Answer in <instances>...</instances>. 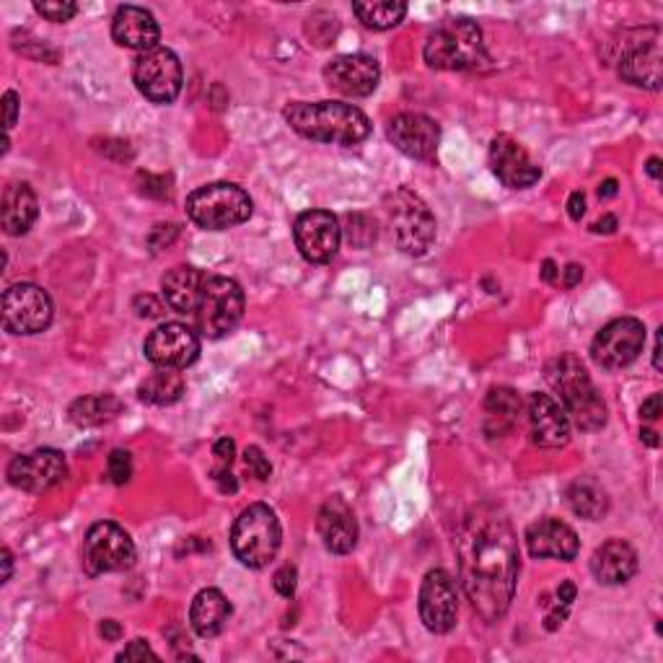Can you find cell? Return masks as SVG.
Returning a JSON list of instances; mask_svg holds the SVG:
<instances>
[{
	"instance_id": "1",
	"label": "cell",
	"mask_w": 663,
	"mask_h": 663,
	"mask_svg": "<svg viewBox=\"0 0 663 663\" xmlns=\"http://www.w3.org/2000/svg\"><path fill=\"white\" fill-rule=\"evenodd\" d=\"M461 588L484 622H498L511 609L518 581V541L495 505L467 513L454 541Z\"/></svg>"
},
{
	"instance_id": "2",
	"label": "cell",
	"mask_w": 663,
	"mask_h": 663,
	"mask_svg": "<svg viewBox=\"0 0 663 663\" xmlns=\"http://www.w3.org/2000/svg\"><path fill=\"white\" fill-rule=\"evenodd\" d=\"M285 119L304 138L332 146H358L370 135V119L358 106L342 102H294Z\"/></svg>"
},
{
	"instance_id": "3",
	"label": "cell",
	"mask_w": 663,
	"mask_h": 663,
	"mask_svg": "<svg viewBox=\"0 0 663 663\" xmlns=\"http://www.w3.org/2000/svg\"><path fill=\"white\" fill-rule=\"evenodd\" d=\"M547 381L562 399V410L581 431L594 433L607 425V404L591 381L579 355L562 353L547 366Z\"/></svg>"
},
{
	"instance_id": "4",
	"label": "cell",
	"mask_w": 663,
	"mask_h": 663,
	"mask_svg": "<svg viewBox=\"0 0 663 663\" xmlns=\"http://www.w3.org/2000/svg\"><path fill=\"white\" fill-rule=\"evenodd\" d=\"M425 62L436 70H477L488 66L482 28L469 19H448L425 42Z\"/></svg>"
},
{
	"instance_id": "5",
	"label": "cell",
	"mask_w": 663,
	"mask_h": 663,
	"mask_svg": "<svg viewBox=\"0 0 663 663\" xmlns=\"http://www.w3.org/2000/svg\"><path fill=\"white\" fill-rule=\"evenodd\" d=\"M283 529L275 511L265 503H252L239 513L231 529V550L247 568H267L281 550Z\"/></svg>"
},
{
	"instance_id": "6",
	"label": "cell",
	"mask_w": 663,
	"mask_h": 663,
	"mask_svg": "<svg viewBox=\"0 0 663 663\" xmlns=\"http://www.w3.org/2000/svg\"><path fill=\"white\" fill-rule=\"evenodd\" d=\"M254 203L244 190L231 182H213L197 187L187 197V216L205 231H226L252 218Z\"/></svg>"
},
{
	"instance_id": "7",
	"label": "cell",
	"mask_w": 663,
	"mask_h": 663,
	"mask_svg": "<svg viewBox=\"0 0 663 663\" xmlns=\"http://www.w3.org/2000/svg\"><path fill=\"white\" fill-rule=\"evenodd\" d=\"M241 317H244V290H241V285L231 281V277L208 275L195 311H192L197 332L210 340H218L237 330Z\"/></svg>"
},
{
	"instance_id": "8",
	"label": "cell",
	"mask_w": 663,
	"mask_h": 663,
	"mask_svg": "<svg viewBox=\"0 0 663 663\" xmlns=\"http://www.w3.org/2000/svg\"><path fill=\"white\" fill-rule=\"evenodd\" d=\"M387 210L397 247L410 256H423L436 241V218L423 203V197L402 187L387 199Z\"/></svg>"
},
{
	"instance_id": "9",
	"label": "cell",
	"mask_w": 663,
	"mask_h": 663,
	"mask_svg": "<svg viewBox=\"0 0 663 663\" xmlns=\"http://www.w3.org/2000/svg\"><path fill=\"white\" fill-rule=\"evenodd\" d=\"M135 565V541L123 526L99 522L83 539V568L89 575L123 573Z\"/></svg>"
},
{
	"instance_id": "10",
	"label": "cell",
	"mask_w": 663,
	"mask_h": 663,
	"mask_svg": "<svg viewBox=\"0 0 663 663\" xmlns=\"http://www.w3.org/2000/svg\"><path fill=\"white\" fill-rule=\"evenodd\" d=\"M133 81L148 102L171 104L182 94V62L169 47H153L140 53L133 68Z\"/></svg>"
},
{
	"instance_id": "11",
	"label": "cell",
	"mask_w": 663,
	"mask_h": 663,
	"mask_svg": "<svg viewBox=\"0 0 663 663\" xmlns=\"http://www.w3.org/2000/svg\"><path fill=\"white\" fill-rule=\"evenodd\" d=\"M645 345V324L636 317H622L602 327L591 342V358L604 370H617L638 361Z\"/></svg>"
},
{
	"instance_id": "12",
	"label": "cell",
	"mask_w": 663,
	"mask_h": 663,
	"mask_svg": "<svg viewBox=\"0 0 663 663\" xmlns=\"http://www.w3.org/2000/svg\"><path fill=\"white\" fill-rule=\"evenodd\" d=\"M53 324V298L34 283L11 285L3 294V327L11 334H39Z\"/></svg>"
},
{
	"instance_id": "13",
	"label": "cell",
	"mask_w": 663,
	"mask_h": 663,
	"mask_svg": "<svg viewBox=\"0 0 663 663\" xmlns=\"http://www.w3.org/2000/svg\"><path fill=\"white\" fill-rule=\"evenodd\" d=\"M456 617H459V594L456 583L446 570H431L420 586V619L431 632L446 636L454 630Z\"/></svg>"
},
{
	"instance_id": "14",
	"label": "cell",
	"mask_w": 663,
	"mask_h": 663,
	"mask_svg": "<svg viewBox=\"0 0 663 663\" xmlns=\"http://www.w3.org/2000/svg\"><path fill=\"white\" fill-rule=\"evenodd\" d=\"M146 358L159 368H187L197 361L199 355V338L190 324L167 322L146 338L142 345Z\"/></svg>"
},
{
	"instance_id": "15",
	"label": "cell",
	"mask_w": 663,
	"mask_h": 663,
	"mask_svg": "<svg viewBox=\"0 0 663 663\" xmlns=\"http://www.w3.org/2000/svg\"><path fill=\"white\" fill-rule=\"evenodd\" d=\"M5 475H9V482L16 490L39 495L62 482V477L68 475V465L66 456L57 451V448H37L32 454L16 456Z\"/></svg>"
},
{
	"instance_id": "16",
	"label": "cell",
	"mask_w": 663,
	"mask_h": 663,
	"mask_svg": "<svg viewBox=\"0 0 663 663\" xmlns=\"http://www.w3.org/2000/svg\"><path fill=\"white\" fill-rule=\"evenodd\" d=\"M294 239L306 262L324 265L338 254L342 241L340 220L327 210H306L296 218Z\"/></svg>"
},
{
	"instance_id": "17",
	"label": "cell",
	"mask_w": 663,
	"mask_h": 663,
	"mask_svg": "<svg viewBox=\"0 0 663 663\" xmlns=\"http://www.w3.org/2000/svg\"><path fill=\"white\" fill-rule=\"evenodd\" d=\"M389 140L395 142L397 151L410 156L415 161H433L438 153L441 127L436 119L425 114L402 112L389 123Z\"/></svg>"
},
{
	"instance_id": "18",
	"label": "cell",
	"mask_w": 663,
	"mask_h": 663,
	"mask_svg": "<svg viewBox=\"0 0 663 663\" xmlns=\"http://www.w3.org/2000/svg\"><path fill=\"white\" fill-rule=\"evenodd\" d=\"M324 78L338 94L361 99L374 94L376 85H379L381 68L376 57L370 55H340L327 62Z\"/></svg>"
},
{
	"instance_id": "19",
	"label": "cell",
	"mask_w": 663,
	"mask_h": 663,
	"mask_svg": "<svg viewBox=\"0 0 663 663\" xmlns=\"http://www.w3.org/2000/svg\"><path fill=\"white\" fill-rule=\"evenodd\" d=\"M490 167L505 187L526 190L541 180V167L529 159L511 135H498L490 142Z\"/></svg>"
},
{
	"instance_id": "20",
	"label": "cell",
	"mask_w": 663,
	"mask_h": 663,
	"mask_svg": "<svg viewBox=\"0 0 663 663\" xmlns=\"http://www.w3.org/2000/svg\"><path fill=\"white\" fill-rule=\"evenodd\" d=\"M526 547H529V555L537 560H562L570 562L575 560V555L581 550L579 534L565 522H558V518H539L534 522L529 529H526Z\"/></svg>"
},
{
	"instance_id": "21",
	"label": "cell",
	"mask_w": 663,
	"mask_h": 663,
	"mask_svg": "<svg viewBox=\"0 0 663 663\" xmlns=\"http://www.w3.org/2000/svg\"><path fill=\"white\" fill-rule=\"evenodd\" d=\"M317 529L327 550L334 555L353 552L355 545H358V522H355V513L340 495L330 498V501L319 508Z\"/></svg>"
},
{
	"instance_id": "22",
	"label": "cell",
	"mask_w": 663,
	"mask_h": 663,
	"mask_svg": "<svg viewBox=\"0 0 663 663\" xmlns=\"http://www.w3.org/2000/svg\"><path fill=\"white\" fill-rule=\"evenodd\" d=\"M161 28L159 21L148 9L140 5H119L112 19V39L119 47L138 49V53H148V49L159 47Z\"/></svg>"
},
{
	"instance_id": "23",
	"label": "cell",
	"mask_w": 663,
	"mask_h": 663,
	"mask_svg": "<svg viewBox=\"0 0 663 663\" xmlns=\"http://www.w3.org/2000/svg\"><path fill=\"white\" fill-rule=\"evenodd\" d=\"M531 441L541 448H560L570 441V418L550 395L529 397Z\"/></svg>"
},
{
	"instance_id": "24",
	"label": "cell",
	"mask_w": 663,
	"mask_h": 663,
	"mask_svg": "<svg viewBox=\"0 0 663 663\" xmlns=\"http://www.w3.org/2000/svg\"><path fill=\"white\" fill-rule=\"evenodd\" d=\"M591 573L604 586H622L638 573V552L622 539H609L591 558Z\"/></svg>"
},
{
	"instance_id": "25",
	"label": "cell",
	"mask_w": 663,
	"mask_h": 663,
	"mask_svg": "<svg viewBox=\"0 0 663 663\" xmlns=\"http://www.w3.org/2000/svg\"><path fill=\"white\" fill-rule=\"evenodd\" d=\"M659 37L627 49L622 60H619V78H622V81H627L630 85H640V89H651V91L661 89Z\"/></svg>"
},
{
	"instance_id": "26",
	"label": "cell",
	"mask_w": 663,
	"mask_h": 663,
	"mask_svg": "<svg viewBox=\"0 0 663 663\" xmlns=\"http://www.w3.org/2000/svg\"><path fill=\"white\" fill-rule=\"evenodd\" d=\"M205 281H208V273H203V270L192 265H180L169 270L161 281L163 301H167L169 309H174L176 313L192 317V311H195L197 306V298L203 294Z\"/></svg>"
},
{
	"instance_id": "27",
	"label": "cell",
	"mask_w": 663,
	"mask_h": 663,
	"mask_svg": "<svg viewBox=\"0 0 663 663\" xmlns=\"http://www.w3.org/2000/svg\"><path fill=\"white\" fill-rule=\"evenodd\" d=\"M39 216V199L34 195V190L26 182H11L3 192V228L9 237H21L28 228L34 226V220Z\"/></svg>"
},
{
	"instance_id": "28",
	"label": "cell",
	"mask_w": 663,
	"mask_h": 663,
	"mask_svg": "<svg viewBox=\"0 0 663 663\" xmlns=\"http://www.w3.org/2000/svg\"><path fill=\"white\" fill-rule=\"evenodd\" d=\"M231 617V604L218 588H203L192 598L190 625L199 638H216Z\"/></svg>"
},
{
	"instance_id": "29",
	"label": "cell",
	"mask_w": 663,
	"mask_h": 663,
	"mask_svg": "<svg viewBox=\"0 0 663 663\" xmlns=\"http://www.w3.org/2000/svg\"><path fill=\"white\" fill-rule=\"evenodd\" d=\"M568 505L575 516L586 518V522H602L609 513V495L591 477H581L568 488Z\"/></svg>"
},
{
	"instance_id": "30",
	"label": "cell",
	"mask_w": 663,
	"mask_h": 663,
	"mask_svg": "<svg viewBox=\"0 0 663 663\" xmlns=\"http://www.w3.org/2000/svg\"><path fill=\"white\" fill-rule=\"evenodd\" d=\"M123 412V402L114 395H89L70 404L68 418L78 427H94L110 423Z\"/></svg>"
},
{
	"instance_id": "31",
	"label": "cell",
	"mask_w": 663,
	"mask_h": 663,
	"mask_svg": "<svg viewBox=\"0 0 663 663\" xmlns=\"http://www.w3.org/2000/svg\"><path fill=\"white\" fill-rule=\"evenodd\" d=\"M138 395L142 402L159 404V408H167V404L180 402L184 395L182 374H176V368L153 370V374H148L146 381L138 387Z\"/></svg>"
},
{
	"instance_id": "32",
	"label": "cell",
	"mask_w": 663,
	"mask_h": 663,
	"mask_svg": "<svg viewBox=\"0 0 663 663\" xmlns=\"http://www.w3.org/2000/svg\"><path fill=\"white\" fill-rule=\"evenodd\" d=\"M353 13L366 28L374 32H387L402 24L408 16V3L402 0H368V3H353Z\"/></svg>"
},
{
	"instance_id": "33",
	"label": "cell",
	"mask_w": 663,
	"mask_h": 663,
	"mask_svg": "<svg viewBox=\"0 0 663 663\" xmlns=\"http://www.w3.org/2000/svg\"><path fill=\"white\" fill-rule=\"evenodd\" d=\"M484 410H488L490 420L498 418V431H505L516 423V415L522 412V397L508 387L490 389L488 399H484Z\"/></svg>"
},
{
	"instance_id": "34",
	"label": "cell",
	"mask_w": 663,
	"mask_h": 663,
	"mask_svg": "<svg viewBox=\"0 0 663 663\" xmlns=\"http://www.w3.org/2000/svg\"><path fill=\"white\" fill-rule=\"evenodd\" d=\"M34 11H37L42 19L55 21V24H66V21H70L78 13V5L70 3V0H37Z\"/></svg>"
},
{
	"instance_id": "35",
	"label": "cell",
	"mask_w": 663,
	"mask_h": 663,
	"mask_svg": "<svg viewBox=\"0 0 663 663\" xmlns=\"http://www.w3.org/2000/svg\"><path fill=\"white\" fill-rule=\"evenodd\" d=\"M106 475L114 484H125L130 482L133 477V456L130 451H123V448H114L110 454V461H106Z\"/></svg>"
},
{
	"instance_id": "36",
	"label": "cell",
	"mask_w": 663,
	"mask_h": 663,
	"mask_svg": "<svg viewBox=\"0 0 663 663\" xmlns=\"http://www.w3.org/2000/svg\"><path fill=\"white\" fill-rule=\"evenodd\" d=\"M347 241H351L353 247H361V233H366V239L374 244L376 241V224L368 216H361V213H353V216H347Z\"/></svg>"
},
{
	"instance_id": "37",
	"label": "cell",
	"mask_w": 663,
	"mask_h": 663,
	"mask_svg": "<svg viewBox=\"0 0 663 663\" xmlns=\"http://www.w3.org/2000/svg\"><path fill=\"white\" fill-rule=\"evenodd\" d=\"M213 456H216V469H213V480L220 475L231 472V465H233V456H237V444H233L231 438H220L216 446H213Z\"/></svg>"
},
{
	"instance_id": "38",
	"label": "cell",
	"mask_w": 663,
	"mask_h": 663,
	"mask_svg": "<svg viewBox=\"0 0 663 663\" xmlns=\"http://www.w3.org/2000/svg\"><path fill=\"white\" fill-rule=\"evenodd\" d=\"M244 465L249 472H252V477H256L260 482H265L270 475H273V467H270L267 456L262 454L260 446H249L244 451Z\"/></svg>"
},
{
	"instance_id": "39",
	"label": "cell",
	"mask_w": 663,
	"mask_h": 663,
	"mask_svg": "<svg viewBox=\"0 0 663 663\" xmlns=\"http://www.w3.org/2000/svg\"><path fill=\"white\" fill-rule=\"evenodd\" d=\"M273 586H275L277 594L285 596V598H290V596L296 594V586H298V570L294 565H283L275 573Z\"/></svg>"
},
{
	"instance_id": "40",
	"label": "cell",
	"mask_w": 663,
	"mask_h": 663,
	"mask_svg": "<svg viewBox=\"0 0 663 663\" xmlns=\"http://www.w3.org/2000/svg\"><path fill=\"white\" fill-rule=\"evenodd\" d=\"M138 182L142 184L140 187V192L142 195H148V197H159V199H163V197H169V182H167V176H153V174H138Z\"/></svg>"
},
{
	"instance_id": "41",
	"label": "cell",
	"mask_w": 663,
	"mask_h": 663,
	"mask_svg": "<svg viewBox=\"0 0 663 663\" xmlns=\"http://www.w3.org/2000/svg\"><path fill=\"white\" fill-rule=\"evenodd\" d=\"M176 237H180V228L174 224H159L151 231V237H148V244H151L153 252H159V249H167Z\"/></svg>"
},
{
	"instance_id": "42",
	"label": "cell",
	"mask_w": 663,
	"mask_h": 663,
	"mask_svg": "<svg viewBox=\"0 0 663 663\" xmlns=\"http://www.w3.org/2000/svg\"><path fill=\"white\" fill-rule=\"evenodd\" d=\"M133 309L138 311V317H142V319H156V317H161L163 311H167V306H163V301H159L156 296L146 294V296L135 298Z\"/></svg>"
},
{
	"instance_id": "43",
	"label": "cell",
	"mask_w": 663,
	"mask_h": 663,
	"mask_svg": "<svg viewBox=\"0 0 663 663\" xmlns=\"http://www.w3.org/2000/svg\"><path fill=\"white\" fill-rule=\"evenodd\" d=\"M146 659L159 661V655L151 651V645H148L146 640H133V643L117 655V661H146Z\"/></svg>"
},
{
	"instance_id": "44",
	"label": "cell",
	"mask_w": 663,
	"mask_h": 663,
	"mask_svg": "<svg viewBox=\"0 0 663 663\" xmlns=\"http://www.w3.org/2000/svg\"><path fill=\"white\" fill-rule=\"evenodd\" d=\"M3 106H5V130H11V127L16 125V117H19V94H16V91H5Z\"/></svg>"
},
{
	"instance_id": "45",
	"label": "cell",
	"mask_w": 663,
	"mask_h": 663,
	"mask_svg": "<svg viewBox=\"0 0 663 663\" xmlns=\"http://www.w3.org/2000/svg\"><path fill=\"white\" fill-rule=\"evenodd\" d=\"M583 213H586V195H583V192H573L568 199V216L573 220H581Z\"/></svg>"
},
{
	"instance_id": "46",
	"label": "cell",
	"mask_w": 663,
	"mask_h": 663,
	"mask_svg": "<svg viewBox=\"0 0 663 663\" xmlns=\"http://www.w3.org/2000/svg\"><path fill=\"white\" fill-rule=\"evenodd\" d=\"M640 415H643L645 420H659L661 418V395H653L648 397L643 402V408H640Z\"/></svg>"
},
{
	"instance_id": "47",
	"label": "cell",
	"mask_w": 663,
	"mask_h": 663,
	"mask_svg": "<svg viewBox=\"0 0 663 663\" xmlns=\"http://www.w3.org/2000/svg\"><path fill=\"white\" fill-rule=\"evenodd\" d=\"M583 281V267L575 265V262H570V265L562 270V285L565 288H575Z\"/></svg>"
},
{
	"instance_id": "48",
	"label": "cell",
	"mask_w": 663,
	"mask_h": 663,
	"mask_svg": "<svg viewBox=\"0 0 663 663\" xmlns=\"http://www.w3.org/2000/svg\"><path fill=\"white\" fill-rule=\"evenodd\" d=\"M615 228H617V218L615 216H604V218H598L596 224H594V231L596 233H615Z\"/></svg>"
},
{
	"instance_id": "49",
	"label": "cell",
	"mask_w": 663,
	"mask_h": 663,
	"mask_svg": "<svg viewBox=\"0 0 663 663\" xmlns=\"http://www.w3.org/2000/svg\"><path fill=\"white\" fill-rule=\"evenodd\" d=\"M216 482H218V488L224 490V493H237V490H239V484H237V480H233L231 472L216 477Z\"/></svg>"
},
{
	"instance_id": "50",
	"label": "cell",
	"mask_w": 663,
	"mask_h": 663,
	"mask_svg": "<svg viewBox=\"0 0 663 663\" xmlns=\"http://www.w3.org/2000/svg\"><path fill=\"white\" fill-rule=\"evenodd\" d=\"M102 636L106 640H117L119 636H123V627L114 622V619H106V622L102 625Z\"/></svg>"
},
{
	"instance_id": "51",
	"label": "cell",
	"mask_w": 663,
	"mask_h": 663,
	"mask_svg": "<svg viewBox=\"0 0 663 663\" xmlns=\"http://www.w3.org/2000/svg\"><path fill=\"white\" fill-rule=\"evenodd\" d=\"M541 281L545 283L558 281V267H555L552 260H545V265H541Z\"/></svg>"
},
{
	"instance_id": "52",
	"label": "cell",
	"mask_w": 663,
	"mask_h": 663,
	"mask_svg": "<svg viewBox=\"0 0 663 663\" xmlns=\"http://www.w3.org/2000/svg\"><path fill=\"white\" fill-rule=\"evenodd\" d=\"M615 195H617V180H607V182L598 184V197L609 199V197H615Z\"/></svg>"
},
{
	"instance_id": "53",
	"label": "cell",
	"mask_w": 663,
	"mask_h": 663,
	"mask_svg": "<svg viewBox=\"0 0 663 663\" xmlns=\"http://www.w3.org/2000/svg\"><path fill=\"white\" fill-rule=\"evenodd\" d=\"M11 575H13V555L9 547H5L3 550V583H9Z\"/></svg>"
},
{
	"instance_id": "54",
	"label": "cell",
	"mask_w": 663,
	"mask_h": 663,
	"mask_svg": "<svg viewBox=\"0 0 663 663\" xmlns=\"http://www.w3.org/2000/svg\"><path fill=\"white\" fill-rule=\"evenodd\" d=\"M640 438H643L648 446H659V433L651 431V427H643V431H640Z\"/></svg>"
},
{
	"instance_id": "55",
	"label": "cell",
	"mask_w": 663,
	"mask_h": 663,
	"mask_svg": "<svg viewBox=\"0 0 663 663\" xmlns=\"http://www.w3.org/2000/svg\"><path fill=\"white\" fill-rule=\"evenodd\" d=\"M645 171L653 176V180H661V159H655V156H653V159L648 161Z\"/></svg>"
},
{
	"instance_id": "56",
	"label": "cell",
	"mask_w": 663,
	"mask_h": 663,
	"mask_svg": "<svg viewBox=\"0 0 663 663\" xmlns=\"http://www.w3.org/2000/svg\"><path fill=\"white\" fill-rule=\"evenodd\" d=\"M661 332L663 330L655 332V345H653V366L659 370H661Z\"/></svg>"
}]
</instances>
